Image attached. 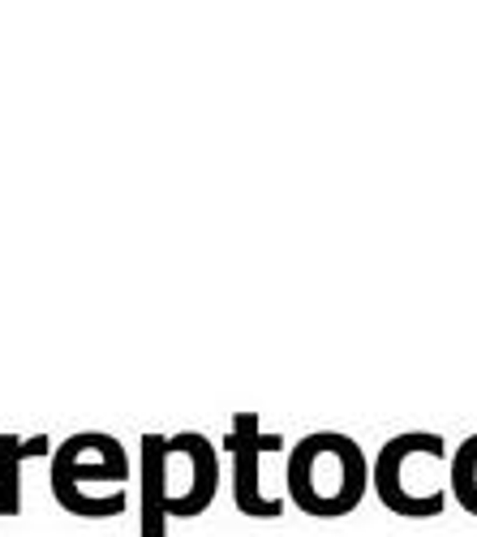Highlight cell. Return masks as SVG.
I'll return each instance as SVG.
<instances>
[{
  "mask_svg": "<svg viewBox=\"0 0 477 537\" xmlns=\"http://www.w3.org/2000/svg\"><path fill=\"white\" fill-rule=\"evenodd\" d=\"M284 490L297 511L314 520H344L370 490V460L340 430L306 434L284 460Z\"/></svg>",
  "mask_w": 477,
  "mask_h": 537,
  "instance_id": "1",
  "label": "cell"
},
{
  "mask_svg": "<svg viewBox=\"0 0 477 537\" xmlns=\"http://www.w3.org/2000/svg\"><path fill=\"white\" fill-rule=\"evenodd\" d=\"M435 447H447V443H443V434H430V430H409V434H396V439L383 443L379 460L370 465V490L379 495V503L387 511H396L405 520L443 516L447 490H425L413 477V460L435 451Z\"/></svg>",
  "mask_w": 477,
  "mask_h": 537,
  "instance_id": "2",
  "label": "cell"
},
{
  "mask_svg": "<svg viewBox=\"0 0 477 537\" xmlns=\"http://www.w3.org/2000/svg\"><path fill=\"white\" fill-rule=\"evenodd\" d=\"M228 451H233V503L241 516L254 520H280L284 499L263 490V460L280 456L284 439L280 434H263L258 430V413H237L233 417V434H228Z\"/></svg>",
  "mask_w": 477,
  "mask_h": 537,
  "instance_id": "3",
  "label": "cell"
},
{
  "mask_svg": "<svg viewBox=\"0 0 477 537\" xmlns=\"http://www.w3.org/2000/svg\"><path fill=\"white\" fill-rule=\"evenodd\" d=\"M172 456H181L185 465H189V485L177 495V499H168V520L177 516V520H189V516H203V511L215 503V490H219V456L215 447L203 439V434H177V439H168Z\"/></svg>",
  "mask_w": 477,
  "mask_h": 537,
  "instance_id": "4",
  "label": "cell"
},
{
  "mask_svg": "<svg viewBox=\"0 0 477 537\" xmlns=\"http://www.w3.org/2000/svg\"><path fill=\"white\" fill-rule=\"evenodd\" d=\"M168 439L146 434L142 443V537H168Z\"/></svg>",
  "mask_w": 477,
  "mask_h": 537,
  "instance_id": "5",
  "label": "cell"
},
{
  "mask_svg": "<svg viewBox=\"0 0 477 537\" xmlns=\"http://www.w3.org/2000/svg\"><path fill=\"white\" fill-rule=\"evenodd\" d=\"M447 490L451 499H456L469 516L477 520V434H469V439L451 451V465H447Z\"/></svg>",
  "mask_w": 477,
  "mask_h": 537,
  "instance_id": "6",
  "label": "cell"
},
{
  "mask_svg": "<svg viewBox=\"0 0 477 537\" xmlns=\"http://www.w3.org/2000/svg\"><path fill=\"white\" fill-rule=\"evenodd\" d=\"M35 451H43V439L22 447L13 439H0V511H17V465Z\"/></svg>",
  "mask_w": 477,
  "mask_h": 537,
  "instance_id": "7",
  "label": "cell"
}]
</instances>
